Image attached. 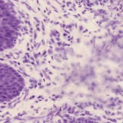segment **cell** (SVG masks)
I'll return each instance as SVG.
<instances>
[{
  "instance_id": "1",
  "label": "cell",
  "mask_w": 123,
  "mask_h": 123,
  "mask_svg": "<svg viewBox=\"0 0 123 123\" xmlns=\"http://www.w3.org/2000/svg\"><path fill=\"white\" fill-rule=\"evenodd\" d=\"M0 49L1 51L14 45L18 35L19 22L12 7L6 2L0 1Z\"/></svg>"
},
{
  "instance_id": "2",
  "label": "cell",
  "mask_w": 123,
  "mask_h": 123,
  "mask_svg": "<svg viewBox=\"0 0 123 123\" xmlns=\"http://www.w3.org/2000/svg\"><path fill=\"white\" fill-rule=\"evenodd\" d=\"M24 86V80L18 73L8 65L1 64V102L10 100L17 96Z\"/></svg>"
}]
</instances>
